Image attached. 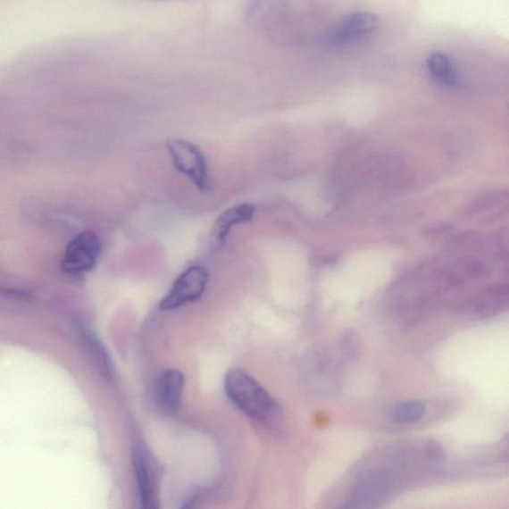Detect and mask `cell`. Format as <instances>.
<instances>
[{"mask_svg": "<svg viewBox=\"0 0 509 509\" xmlns=\"http://www.w3.org/2000/svg\"><path fill=\"white\" fill-rule=\"evenodd\" d=\"M224 389L233 406L253 420L265 422L277 414L275 400L256 380L240 368H233L226 373Z\"/></svg>", "mask_w": 509, "mask_h": 509, "instance_id": "obj_1", "label": "cell"}, {"mask_svg": "<svg viewBox=\"0 0 509 509\" xmlns=\"http://www.w3.org/2000/svg\"><path fill=\"white\" fill-rule=\"evenodd\" d=\"M166 147L174 169L188 178L193 187L204 195L213 190L207 157L197 145L186 139H172Z\"/></svg>", "mask_w": 509, "mask_h": 509, "instance_id": "obj_2", "label": "cell"}, {"mask_svg": "<svg viewBox=\"0 0 509 509\" xmlns=\"http://www.w3.org/2000/svg\"><path fill=\"white\" fill-rule=\"evenodd\" d=\"M379 16L370 12H354L341 17L327 35L332 46H349L371 39L379 30Z\"/></svg>", "mask_w": 509, "mask_h": 509, "instance_id": "obj_3", "label": "cell"}, {"mask_svg": "<svg viewBox=\"0 0 509 509\" xmlns=\"http://www.w3.org/2000/svg\"><path fill=\"white\" fill-rule=\"evenodd\" d=\"M209 275L205 268L192 266L175 280L160 304V310L171 312L195 303L205 293Z\"/></svg>", "mask_w": 509, "mask_h": 509, "instance_id": "obj_4", "label": "cell"}, {"mask_svg": "<svg viewBox=\"0 0 509 509\" xmlns=\"http://www.w3.org/2000/svg\"><path fill=\"white\" fill-rule=\"evenodd\" d=\"M99 237L93 232L79 234L66 249L63 267L68 274L80 275L90 271L101 254Z\"/></svg>", "mask_w": 509, "mask_h": 509, "instance_id": "obj_5", "label": "cell"}, {"mask_svg": "<svg viewBox=\"0 0 509 509\" xmlns=\"http://www.w3.org/2000/svg\"><path fill=\"white\" fill-rule=\"evenodd\" d=\"M133 467L140 509H161L159 482L153 460L146 452L137 449L133 454Z\"/></svg>", "mask_w": 509, "mask_h": 509, "instance_id": "obj_6", "label": "cell"}, {"mask_svg": "<svg viewBox=\"0 0 509 509\" xmlns=\"http://www.w3.org/2000/svg\"><path fill=\"white\" fill-rule=\"evenodd\" d=\"M186 377L178 370L163 371L155 381L156 406L164 414H173L180 406Z\"/></svg>", "mask_w": 509, "mask_h": 509, "instance_id": "obj_7", "label": "cell"}, {"mask_svg": "<svg viewBox=\"0 0 509 509\" xmlns=\"http://www.w3.org/2000/svg\"><path fill=\"white\" fill-rule=\"evenodd\" d=\"M256 213V209L250 204H240L226 210L218 217L214 230L213 238L218 247H222L226 243L233 227L250 222Z\"/></svg>", "mask_w": 509, "mask_h": 509, "instance_id": "obj_8", "label": "cell"}, {"mask_svg": "<svg viewBox=\"0 0 509 509\" xmlns=\"http://www.w3.org/2000/svg\"><path fill=\"white\" fill-rule=\"evenodd\" d=\"M427 68L437 81L449 87L459 84L460 75L453 59L443 52H434L427 59Z\"/></svg>", "mask_w": 509, "mask_h": 509, "instance_id": "obj_9", "label": "cell"}, {"mask_svg": "<svg viewBox=\"0 0 509 509\" xmlns=\"http://www.w3.org/2000/svg\"><path fill=\"white\" fill-rule=\"evenodd\" d=\"M426 413L425 404L420 401H409L398 404L390 412V420L399 425L419 422Z\"/></svg>", "mask_w": 509, "mask_h": 509, "instance_id": "obj_10", "label": "cell"}, {"mask_svg": "<svg viewBox=\"0 0 509 509\" xmlns=\"http://www.w3.org/2000/svg\"><path fill=\"white\" fill-rule=\"evenodd\" d=\"M202 491L196 490L195 491V493H193L192 495H190L188 499L186 500V503L183 504L181 509H193L195 508V506L197 505L199 498L202 496Z\"/></svg>", "mask_w": 509, "mask_h": 509, "instance_id": "obj_11", "label": "cell"}]
</instances>
